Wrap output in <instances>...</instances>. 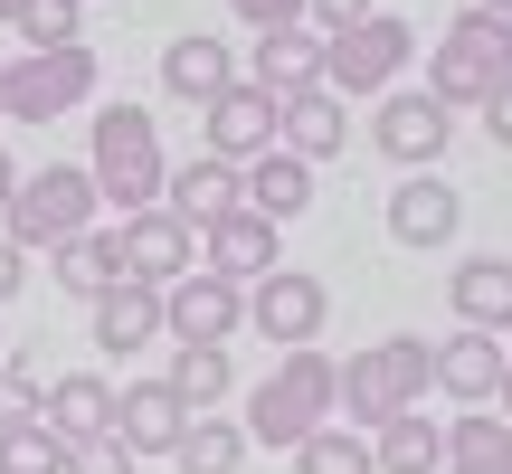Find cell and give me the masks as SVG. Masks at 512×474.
Returning a JSON list of instances; mask_svg holds the SVG:
<instances>
[{
  "label": "cell",
  "instance_id": "36",
  "mask_svg": "<svg viewBox=\"0 0 512 474\" xmlns=\"http://www.w3.org/2000/svg\"><path fill=\"white\" fill-rule=\"evenodd\" d=\"M380 0H304V19H323V29H351V19H370Z\"/></svg>",
  "mask_w": 512,
  "mask_h": 474
},
{
  "label": "cell",
  "instance_id": "19",
  "mask_svg": "<svg viewBox=\"0 0 512 474\" xmlns=\"http://www.w3.org/2000/svg\"><path fill=\"white\" fill-rule=\"evenodd\" d=\"M200 266L228 275V285H256V275H275V219H256V209H228L219 228H200Z\"/></svg>",
  "mask_w": 512,
  "mask_h": 474
},
{
  "label": "cell",
  "instance_id": "10",
  "mask_svg": "<svg viewBox=\"0 0 512 474\" xmlns=\"http://www.w3.org/2000/svg\"><path fill=\"white\" fill-rule=\"evenodd\" d=\"M114 237H124V275L152 285V294H171L181 275H200V228H181L171 209H143V219H124Z\"/></svg>",
  "mask_w": 512,
  "mask_h": 474
},
{
  "label": "cell",
  "instance_id": "39",
  "mask_svg": "<svg viewBox=\"0 0 512 474\" xmlns=\"http://www.w3.org/2000/svg\"><path fill=\"white\" fill-rule=\"evenodd\" d=\"M10 190H19V162H10V152H0V209H10Z\"/></svg>",
  "mask_w": 512,
  "mask_h": 474
},
{
  "label": "cell",
  "instance_id": "43",
  "mask_svg": "<svg viewBox=\"0 0 512 474\" xmlns=\"http://www.w3.org/2000/svg\"><path fill=\"white\" fill-rule=\"evenodd\" d=\"M133 474H152V465H133Z\"/></svg>",
  "mask_w": 512,
  "mask_h": 474
},
{
  "label": "cell",
  "instance_id": "35",
  "mask_svg": "<svg viewBox=\"0 0 512 474\" xmlns=\"http://www.w3.org/2000/svg\"><path fill=\"white\" fill-rule=\"evenodd\" d=\"M67 474H133V456L114 437H95V446H67Z\"/></svg>",
  "mask_w": 512,
  "mask_h": 474
},
{
  "label": "cell",
  "instance_id": "1",
  "mask_svg": "<svg viewBox=\"0 0 512 474\" xmlns=\"http://www.w3.org/2000/svg\"><path fill=\"white\" fill-rule=\"evenodd\" d=\"M342 408V361L332 351H275V370L247 389V446H304Z\"/></svg>",
  "mask_w": 512,
  "mask_h": 474
},
{
  "label": "cell",
  "instance_id": "26",
  "mask_svg": "<svg viewBox=\"0 0 512 474\" xmlns=\"http://www.w3.org/2000/svg\"><path fill=\"white\" fill-rule=\"evenodd\" d=\"M370 465L380 474H446V427H427V408H408V418H389L370 437Z\"/></svg>",
  "mask_w": 512,
  "mask_h": 474
},
{
  "label": "cell",
  "instance_id": "37",
  "mask_svg": "<svg viewBox=\"0 0 512 474\" xmlns=\"http://www.w3.org/2000/svg\"><path fill=\"white\" fill-rule=\"evenodd\" d=\"M19 285H29V256H19V247H10V237H0V304H10V294H19Z\"/></svg>",
  "mask_w": 512,
  "mask_h": 474
},
{
  "label": "cell",
  "instance_id": "30",
  "mask_svg": "<svg viewBox=\"0 0 512 474\" xmlns=\"http://www.w3.org/2000/svg\"><path fill=\"white\" fill-rule=\"evenodd\" d=\"M294 474H380V465H370L361 427H313V437L294 446Z\"/></svg>",
  "mask_w": 512,
  "mask_h": 474
},
{
  "label": "cell",
  "instance_id": "41",
  "mask_svg": "<svg viewBox=\"0 0 512 474\" xmlns=\"http://www.w3.org/2000/svg\"><path fill=\"white\" fill-rule=\"evenodd\" d=\"M475 10H494V19H512V0H475Z\"/></svg>",
  "mask_w": 512,
  "mask_h": 474
},
{
  "label": "cell",
  "instance_id": "9",
  "mask_svg": "<svg viewBox=\"0 0 512 474\" xmlns=\"http://www.w3.org/2000/svg\"><path fill=\"white\" fill-rule=\"evenodd\" d=\"M247 323V285H228V275H181V285L162 294V332L181 351H228V332Z\"/></svg>",
  "mask_w": 512,
  "mask_h": 474
},
{
  "label": "cell",
  "instance_id": "21",
  "mask_svg": "<svg viewBox=\"0 0 512 474\" xmlns=\"http://www.w3.org/2000/svg\"><path fill=\"white\" fill-rule=\"evenodd\" d=\"M247 86L275 95V105L304 95V86H323V38H313V29H266V38H256V57H247Z\"/></svg>",
  "mask_w": 512,
  "mask_h": 474
},
{
  "label": "cell",
  "instance_id": "28",
  "mask_svg": "<svg viewBox=\"0 0 512 474\" xmlns=\"http://www.w3.org/2000/svg\"><path fill=\"white\" fill-rule=\"evenodd\" d=\"M238 465H247V427L228 418H190L181 446H171V474H238Z\"/></svg>",
  "mask_w": 512,
  "mask_h": 474
},
{
  "label": "cell",
  "instance_id": "6",
  "mask_svg": "<svg viewBox=\"0 0 512 474\" xmlns=\"http://www.w3.org/2000/svg\"><path fill=\"white\" fill-rule=\"evenodd\" d=\"M95 95V48H19L0 67V124H57Z\"/></svg>",
  "mask_w": 512,
  "mask_h": 474
},
{
  "label": "cell",
  "instance_id": "22",
  "mask_svg": "<svg viewBox=\"0 0 512 474\" xmlns=\"http://www.w3.org/2000/svg\"><path fill=\"white\" fill-rule=\"evenodd\" d=\"M437 389H446V399H465V408H484V399L503 389V342L456 323V332L437 342Z\"/></svg>",
  "mask_w": 512,
  "mask_h": 474
},
{
  "label": "cell",
  "instance_id": "13",
  "mask_svg": "<svg viewBox=\"0 0 512 474\" xmlns=\"http://www.w3.org/2000/svg\"><path fill=\"white\" fill-rule=\"evenodd\" d=\"M456 228H465V190L456 181L408 171V181L389 190V237H399V247H456Z\"/></svg>",
  "mask_w": 512,
  "mask_h": 474
},
{
  "label": "cell",
  "instance_id": "12",
  "mask_svg": "<svg viewBox=\"0 0 512 474\" xmlns=\"http://www.w3.org/2000/svg\"><path fill=\"white\" fill-rule=\"evenodd\" d=\"M181 427H190V408H181V389H171V380H133V389H114V446H124L133 465H152V456L171 465Z\"/></svg>",
  "mask_w": 512,
  "mask_h": 474
},
{
  "label": "cell",
  "instance_id": "29",
  "mask_svg": "<svg viewBox=\"0 0 512 474\" xmlns=\"http://www.w3.org/2000/svg\"><path fill=\"white\" fill-rule=\"evenodd\" d=\"M162 380L181 389V408H190V418H209V408L238 389V361H228V351H171V370H162Z\"/></svg>",
  "mask_w": 512,
  "mask_h": 474
},
{
  "label": "cell",
  "instance_id": "15",
  "mask_svg": "<svg viewBox=\"0 0 512 474\" xmlns=\"http://www.w3.org/2000/svg\"><path fill=\"white\" fill-rule=\"evenodd\" d=\"M228 86H238V48H228V38L190 29V38L162 48V95H181V105H219Z\"/></svg>",
  "mask_w": 512,
  "mask_h": 474
},
{
  "label": "cell",
  "instance_id": "18",
  "mask_svg": "<svg viewBox=\"0 0 512 474\" xmlns=\"http://www.w3.org/2000/svg\"><path fill=\"white\" fill-rule=\"evenodd\" d=\"M38 427H48L57 446H95V437H114V380H95V370H67V380H48V408H38Z\"/></svg>",
  "mask_w": 512,
  "mask_h": 474
},
{
  "label": "cell",
  "instance_id": "34",
  "mask_svg": "<svg viewBox=\"0 0 512 474\" xmlns=\"http://www.w3.org/2000/svg\"><path fill=\"white\" fill-rule=\"evenodd\" d=\"M228 10H238L256 38H266V29H304V0H228Z\"/></svg>",
  "mask_w": 512,
  "mask_h": 474
},
{
  "label": "cell",
  "instance_id": "32",
  "mask_svg": "<svg viewBox=\"0 0 512 474\" xmlns=\"http://www.w3.org/2000/svg\"><path fill=\"white\" fill-rule=\"evenodd\" d=\"M0 474H67V446L29 418V427H10V437H0Z\"/></svg>",
  "mask_w": 512,
  "mask_h": 474
},
{
  "label": "cell",
  "instance_id": "8",
  "mask_svg": "<svg viewBox=\"0 0 512 474\" xmlns=\"http://www.w3.org/2000/svg\"><path fill=\"white\" fill-rule=\"evenodd\" d=\"M247 323L266 332L275 351H313V342H323V323H332V285H323V275H304V266H275V275H256V285H247Z\"/></svg>",
  "mask_w": 512,
  "mask_h": 474
},
{
  "label": "cell",
  "instance_id": "2",
  "mask_svg": "<svg viewBox=\"0 0 512 474\" xmlns=\"http://www.w3.org/2000/svg\"><path fill=\"white\" fill-rule=\"evenodd\" d=\"M512 86V19H494V10H456L446 19V38L427 48V95H437L446 114L456 105H494V95Z\"/></svg>",
  "mask_w": 512,
  "mask_h": 474
},
{
  "label": "cell",
  "instance_id": "4",
  "mask_svg": "<svg viewBox=\"0 0 512 474\" xmlns=\"http://www.w3.org/2000/svg\"><path fill=\"white\" fill-rule=\"evenodd\" d=\"M427 380H437V342L389 332V342H370V351H351V361H342V408H351V427L380 437L389 418H408V408L427 399Z\"/></svg>",
  "mask_w": 512,
  "mask_h": 474
},
{
  "label": "cell",
  "instance_id": "40",
  "mask_svg": "<svg viewBox=\"0 0 512 474\" xmlns=\"http://www.w3.org/2000/svg\"><path fill=\"white\" fill-rule=\"evenodd\" d=\"M494 399H503V418H512V342H503V389H494Z\"/></svg>",
  "mask_w": 512,
  "mask_h": 474
},
{
  "label": "cell",
  "instance_id": "5",
  "mask_svg": "<svg viewBox=\"0 0 512 474\" xmlns=\"http://www.w3.org/2000/svg\"><path fill=\"white\" fill-rule=\"evenodd\" d=\"M95 171L86 162H48V171H19V190H10V209H0V237H10L19 256L29 247H67V237H86L95 228Z\"/></svg>",
  "mask_w": 512,
  "mask_h": 474
},
{
  "label": "cell",
  "instance_id": "27",
  "mask_svg": "<svg viewBox=\"0 0 512 474\" xmlns=\"http://www.w3.org/2000/svg\"><path fill=\"white\" fill-rule=\"evenodd\" d=\"M446 474H512V418L465 408V418L446 427Z\"/></svg>",
  "mask_w": 512,
  "mask_h": 474
},
{
  "label": "cell",
  "instance_id": "23",
  "mask_svg": "<svg viewBox=\"0 0 512 474\" xmlns=\"http://www.w3.org/2000/svg\"><path fill=\"white\" fill-rule=\"evenodd\" d=\"M238 190H247V209H256V219H275V228H285V219H304V209H313V162H294V152L275 143V152H256V162L238 171Z\"/></svg>",
  "mask_w": 512,
  "mask_h": 474
},
{
  "label": "cell",
  "instance_id": "25",
  "mask_svg": "<svg viewBox=\"0 0 512 474\" xmlns=\"http://www.w3.org/2000/svg\"><path fill=\"white\" fill-rule=\"evenodd\" d=\"M48 266H57V285L67 294H105V285H124V237L114 228H86V237H67V247H48Z\"/></svg>",
  "mask_w": 512,
  "mask_h": 474
},
{
  "label": "cell",
  "instance_id": "7",
  "mask_svg": "<svg viewBox=\"0 0 512 474\" xmlns=\"http://www.w3.org/2000/svg\"><path fill=\"white\" fill-rule=\"evenodd\" d=\"M408 57H418V29L389 19V10H370V19H351V29L323 38V86L332 95H389L408 76Z\"/></svg>",
  "mask_w": 512,
  "mask_h": 474
},
{
  "label": "cell",
  "instance_id": "42",
  "mask_svg": "<svg viewBox=\"0 0 512 474\" xmlns=\"http://www.w3.org/2000/svg\"><path fill=\"white\" fill-rule=\"evenodd\" d=\"M19 10H29V0H0V19H19Z\"/></svg>",
  "mask_w": 512,
  "mask_h": 474
},
{
  "label": "cell",
  "instance_id": "24",
  "mask_svg": "<svg viewBox=\"0 0 512 474\" xmlns=\"http://www.w3.org/2000/svg\"><path fill=\"white\" fill-rule=\"evenodd\" d=\"M152 342H162V294L152 285L124 275V285L95 294V351H152Z\"/></svg>",
  "mask_w": 512,
  "mask_h": 474
},
{
  "label": "cell",
  "instance_id": "14",
  "mask_svg": "<svg viewBox=\"0 0 512 474\" xmlns=\"http://www.w3.org/2000/svg\"><path fill=\"white\" fill-rule=\"evenodd\" d=\"M200 133H209V152H219V162L247 171L256 152H275V95H256L247 76H238L219 105H200Z\"/></svg>",
  "mask_w": 512,
  "mask_h": 474
},
{
  "label": "cell",
  "instance_id": "17",
  "mask_svg": "<svg viewBox=\"0 0 512 474\" xmlns=\"http://www.w3.org/2000/svg\"><path fill=\"white\" fill-rule=\"evenodd\" d=\"M162 209L181 228H219L228 209H247V190H238V162H219V152H200V162H181L162 181Z\"/></svg>",
  "mask_w": 512,
  "mask_h": 474
},
{
  "label": "cell",
  "instance_id": "16",
  "mask_svg": "<svg viewBox=\"0 0 512 474\" xmlns=\"http://www.w3.org/2000/svg\"><path fill=\"white\" fill-rule=\"evenodd\" d=\"M275 143L294 152V162H332V152L351 143V105L332 86H304V95H285L275 105Z\"/></svg>",
  "mask_w": 512,
  "mask_h": 474
},
{
  "label": "cell",
  "instance_id": "3",
  "mask_svg": "<svg viewBox=\"0 0 512 474\" xmlns=\"http://www.w3.org/2000/svg\"><path fill=\"white\" fill-rule=\"evenodd\" d=\"M86 171H95V200H114L124 219L162 209V181H171V162H162V124H152L143 105H105V114H95V152H86Z\"/></svg>",
  "mask_w": 512,
  "mask_h": 474
},
{
  "label": "cell",
  "instance_id": "38",
  "mask_svg": "<svg viewBox=\"0 0 512 474\" xmlns=\"http://www.w3.org/2000/svg\"><path fill=\"white\" fill-rule=\"evenodd\" d=\"M484 133H494V143H503V152H512V86H503V95H494V105H484Z\"/></svg>",
  "mask_w": 512,
  "mask_h": 474
},
{
  "label": "cell",
  "instance_id": "11",
  "mask_svg": "<svg viewBox=\"0 0 512 474\" xmlns=\"http://www.w3.org/2000/svg\"><path fill=\"white\" fill-rule=\"evenodd\" d=\"M370 143H380L399 171H437V152L456 143V114H446L437 95H399V86H389V95H380V124H370Z\"/></svg>",
  "mask_w": 512,
  "mask_h": 474
},
{
  "label": "cell",
  "instance_id": "20",
  "mask_svg": "<svg viewBox=\"0 0 512 474\" xmlns=\"http://www.w3.org/2000/svg\"><path fill=\"white\" fill-rule=\"evenodd\" d=\"M446 304H456L465 332H512V256H465L456 275H446Z\"/></svg>",
  "mask_w": 512,
  "mask_h": 474
},
{
  "label": "cell",
  "instance_id": "31",
  "mask_svg": "<svg viewBox=\"0 0 512 474\" xmlns=\"http://www.w3.org/2000/svg\"><path fill=\"white\" fill-rule=\"evenodd\" d=\"M10 29L29 38V48H86V0H29Z\"/></svg>",
  "mask_w": 512,
  "mask_h": 474
},
{
  "label": "cell",
  "instance_id": "33",
  "mask_svg": "<svg viewBox=\"0 0 512 474\" xmlns=\"http://www.w3.org/2000/svg\"><path fill=\"white\" fill-rule=\"evenodd\" d=\"M38 408H48V389H38V370L0 361V437H10V427H29Z\"/></svg>",
  "mask_w": 512,
  "mask_h": 474
}]
</instances>
